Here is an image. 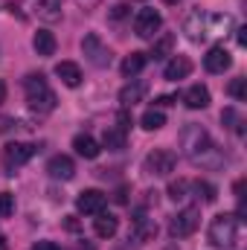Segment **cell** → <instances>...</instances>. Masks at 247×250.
Here are the masks:
<instances>
[{
    "mask_svg": "<svg viewBox=\"0 0 247 250\" xmlns=\"http://www.w3.org/2000/svg\"><path fill=\"white\" fill-rule=\"evenodd\" d=\"M181 148H184V154L192 163H201V166H206V169H215V166L224 163V157L218 154V148H215L209 131L201 128V125H195V123H189L184 131H181Z\"/></svg>",
    "mask_w": 247,
    "mask_h": 250,
    "instance_id": "cell-1",
    "label": "cell"
},
{
    "mask_svg": "<svg viewBox=\"0 0 247 250\" xmlns=\"http://www.w3.org/2000/svg\"><path fill=\"white\" fill-rule=\"evenodd\" d=\"M23 90H26V102H29L32 111H38V114L56 111V93H53V87L47 84V79L41 73H29L23 79Z\"/></svg>",
    "mask_w": 247,
    "mask_h": 250,
    "instance_id": "cell-2",
    "label": "cell"
},
{
    "mask_svg": "<svg viewBox=\"0 0 247 250\" xmlns=\"http://www.w3.org/2000/svg\"><path fill=\"white\" fill-rule=\"evenodd\" d=\"M239 242V218L236 215H215L209 221V245L215 248H233Z\"/></svg>",
    "mask_w": 247,
    "mask_h": 250,
    "instance_id": "cell-3",
    "label": "cell"
},
{
    "mask_svg": "<svg viewBox=\"0 0 247 250\" xmlns=\"http://www.w3.org/2000/svg\"><path fill=\"white\" fill-rule=\"evenodd\" d=\"M175 163H178V157H175V151H169V148H154V151H148L145 160H143L145 172H148V175H157V178L172 175V172H175Z\"/></svg>",
    "mask_w": 247,
    "mask_h": 250,
    "instance_id": "cell-4",
    "label": "cell"
},
{
    "mask_svg": "<svg viewBox=\"0 0 247 250\" xmlns=\"http://www.w3.org/2000/svg\"><path fill=\"white\" fill-rule=\"evenodd\" d=\"M32 154H35V146H26V143H6V146H3V169H6V175H15Z\"/></svg>",
    "mask_w": 247,
    "mask_h": 250,
    "instance_id": "cell-5",
    "label": "cell"
},
{
    "mask_svg": "<svg viewBox=\"0 0 247 250\" xmlns=\"http://www.w3.org/2000/svg\"><path fill=\"white\" fill-rule=\"evenodd\" d=\"M198 224H201V212L195 207H186L169 221V233H172V239H186L198 230Z\"/></svg>",
    "mask_w": 247,
    "mask_h": 250,
    "instance_id": "cell-6",
    "label": "cell"
},
{
    "mask_svg": "<svg viewBox=\"0 0 247 250\" xmlns=\"http://www.w3.org/2000/svg\"><path fill=\"white\" fill-rule=\"evenodd\" d=\"M82 53L87 56V62L93 64V67H108L111 64V50L102 44V38L96 35V32H87L84 35V41H82Z\"/></svg>",
    "mask_w": 247,
    "mask_h": 250,
    "instance_id": "cell-7",
    "label": "cell"
},
{
    "mask_svg": "<svg viewBox=\"0 0 247 250\" xmlns=\"http://www.w3.org/2000/svg\"><path fill=\"white\" fill-rule=\"evenodd\" d=\"M160 26H163V18H160V12H154V9H140L137 18H134V32H137L140 38H154Z\"/></svg>",
    "mask_w": 247,
    "mask_h": 250,
    "instance_id": "cell-8",
    "label": "cell"
},
{
    "mask_svg": "<svg viewBox=\"0 0 247 250\" xmlns=\"http://www.w3.org/2000/svg\"><path fill=\"white\" fill-rule=\"evenodd\" d=\"M105 204H108V198H105V192H99V189H84V192L76 198V207H79V212H84V215H99V212H105Z\"/></svg>",
    "mask_w": 247,
    "mask_h": 250,
    "instance_id": "cell-9",
    "label": "cell"
},
{
    "mask_svg": "<svg viewBox=\"0 0 247 250\" xmlns=\"http://www.w3.org/2000/svg\"><path fill=\"white\" fill-rule=\"evenodd\" d=\"M206 15L201 12V9H195V12H189L186 15V21H184V32H186V38L189 41H204L206 38V32H209V26H206Z\"/></svg>",
    "mask_w": 247,
    "mask_h": 250,
    "instance_id": "cell-10",
    "label": "cell"
},
{
    "mask_svg": "<svg viewBox=\"0 0 247 250\" xmlns=\"http://www.w3.org/2000/svg\"><path fill=\"white\" fill-rule=\"evenodd\" d=\"M47 172H50V178H56V181H73L76 163H73V157H67V154H56V157H50Z\"/></svg>",
    "mask_w": 247,
    "mask_h": 250,
    "instance_id": "cell-11",
    "label": "cell"
},
{
    "mask_svg": "<svg viewBox=\"0 0 247 250\" xmlns=\"http://www.w3.org/2000/svg\"><path fill=\"white\" fill-rule=\"evenodd\" d=\"M230 64H233V56L218 44V47H212L206 56H204V67L209 70V73H224V70H230Z\"/></svg>",
    "mask_w": 247,
    "mask_h": 250,
    "instance_id": "cell-12",
    "label": "cell"
},
{
    "mask_svg": "<svg viewBox=\"0 0 247 250\" xmlns=\"http://www.w3.org/2000/svg\"><path fill=\"white\" fill-rule=\"evenodd\" d=\"M35 12H38V18L44 23H56V21H62V15H64V0H38Z\"/></svg>",
    "mask_w": 247,
    "mask_h": 250,
    "instance_id": "cell-13",
    "label": "cell"
},
{
    "mask_svg": "<svg viewBox=\"0 0 247 250\" xmlns=\"http://www.w3.org/2000/svg\"><path fill=\"white\" fill-rule=\"evenodd\" d=\"M56 76L62 79L67 87H79L82 84V67L76 62H59L56 64Z\"/></svg>",
    "mask_w": 247,
    "mask_h": 250,
    "instance_id": "cell-14",
    "label": "cell"
},
{
    "mask_svg": "<svg viewBox=\"0 0 247 250\" xmlns=\"http://www.w3.org/2000/svg\"><path fill=\"white\" fill-rule=\"evenodd\" d=\"M192 73V62L186 59V56H175L172 62L166 64V70H163V76L169 79V82H181Z\"/></svg>",
    "mask_w": 247,
    "mask_h": 250,
    "instance_id": "cell-15",
    "label": "cell"
},
{
    "mask_svg": "<svg viewBox=\"0 0 247 250\" xmlns=\"http://www.w3.org/2000/svg\"><path fill=\"white\" fill-rule=\"evenodd\" d=\"M184 102H186V108L201 111V108H206V105H209V90H206L204 84H192V87L184 93Z\"/></svg>",
    "mask_w": 247,
    "mask_h": 250,
    "instance_id": "cell-16",
    "label": "cell"
},
{
    "mask_svg": "<svg viewBox=\"0 0 247 250\" xmlns=\"http://www.w3.org/2000/svg\"><path fill=\"white\" fill-rule=\"evenodd\" d=\"M93 230H96L99 239H111V236L120 230V218H117V215H108V212H99L96 221H93Z\"/></svg>",
    "mask_w": 247,
    "mask_h": 250,
    "instance_id": "cell-17",
    "label": "cell"
},
{
    "mask_svg": "<svg viewBox=\"0 0 247 250\" xmlns=\"http://www.w3.org/2000/svg\"><path fill=\"white\" fill-rule=\"evenodd\" d=\"M73 148H76V154H82L84 160H93V157H99V143H96L90 134H79V137L73 140Z\"/></svg>",
    "mask_w": 247,
    "mask_h": 250,
    "instance_id": "cell-18",
    "label": "cell"
},
{
    "mask_svg": "<svg viewBox=\"0 0 247 250\" xmlns=\"http://www.w3.org/2000/svg\"><path fill=\"white\" fill-rule=\"evenodd\" d=\"M32 47H35L38 56H53L56 53V35L50 29H38L35 38H32Z\"/></svg>",
    "mask_w": 247,
    "mask_h": 250,
    "instance_id": "cell-19",
    "label": "cell"
},
{
    "mask_svg": "<svg viewBox=\"0 0 247 250\" xmlns=\"http://www.w3.org/2000/svg\"><path fill=\"white\" fill-rule=\"evenodd\" d=\"M134 236H137L140 242H151V239L157 236V221H154V218L140 215V218L134 221Z\"/></svg>",
    "mask_w": 247,
    "mask_h": 250,
    "instance_id": "cell-20",
    "label": "cell"
},
{
    "mask_svg": "<svg viewBox=\"0 0 247 250\" xmlns=\"http://www.w3.org/2000/svg\"><path fill=\"white\" fill-rule=\"evenodd\" d=\"M102 143H105V148L120 151V148H125V131L120 125H108L105 134H102Z\"/></svg>",
    "mask_w": 247,
    "mask_h": 250,
    "instance_id": "cell-21",
    "label": "cell"
},
{
    "mask_svg": "<svg viewBox=\"0 0 247 250\" xmlns=\"http://www.w3.org/2000/svg\"><path fill=\"white\" fill-rule=\"evenodd\" d=\"M145 64H148V56H145V53H131V56H125L123 76H137V73H143Z\"/></svg>",
    "mask_w": 247,
    "mask_h": 250,
    "instance_id": "cell-22",
    "label": "cell"
},
{
    "mask_svg": "<svg viewBox=\"0 0 247 250\" xmlns=\"http://www.w3.org/2000/svg\"><path fill=\"white\" fill-rule=\"evenodd\" d=\"M145 96V84L143 82H137V84H128V87H123L120 90V102H123L125 108H131L134 102H140Z\"/></svg>",
    "mask_w": 247,
    "mask_h": 250,
    "instance_id": "cell-23",
    "label": "cell"
},
{
    "mask_svg": "<svg viewBox=\"0 0 247 250\" xmlns=\"http://www.w3.org/2000/svg\"><path fill=\"white\" fill-rule=\"evenodd\" d=\"M140 123H143L145 131H160V128L166 125V114H163V111H157V108H151V111H145V114H143V120H140Z\"/></svg>",
    "mask_w": 247,
    "mask_h": 250,
    "instance_id": "cell-24",
    "label": "cell"
},
{
    "mask_svg": "<svg viewBox=\"0 0 247 250\" xmlns=\"http://www.w3.org/2000/svg\"><path fill=\"white\" fill-rule=\"evenodd\" d=\"M172 47H175V35H163L157 44H154V50H151V59L157 62V59H166L169 53H172Z\"/></svg>",
    "mask_w": 247,
    "mask_h": 250,
    "instance_id": "cell-25",
    "label": "cell"
},
{
    "mask_svg": "<svg viewBox=\"0 0 247 250\" xmlns=\"http://www.w3.org/2000/svg\"><path fill=\"white\" fill-rule=\"evenodd\" d=\"M169 198H172V201H186V198H189V181H184V178L172 181V184H169Z\"/></svg>",
    "mask_w": 247,
    "mask_h": 250,
    "instance_id": "cell-26",
    "label": "cell"
},
{
    "mask_svg": "<svg viewBox=\"0 0 247 250\" xmlns=\"http://www.w3.org/2000/svg\"><path fill=\"white\" fill-rule=\"evenodd\" d=\"M227 93L233 99H239V102H247V79H233L230 87H227Z\"/></svg>",
    "mask_w": 247,
    "mask_h": 250,
    "instance_id": "cell-27",
    "label": "cell"
},
{
    "mask_svg": "<svg viewBox=\"0 0 247 250\" xmlns=\"http://www.w3.org/2000/svg\"><path fill=\"white\" fill-rule=\"evenodd\" d=\"M192 187L198 189V195H204V204H212V201L218 198V195H215V187H212V184H206V181H195Z\"/></svg>",
    "mask_w": 247,
    "mask_h": 250,
    "instance_id": "cell-28",
    "label": "cell"
},
{
    "mask_svg": "<svg viewBox=\"0 0 247 250\" xmlns=\"http://www.w3.org/2000/svg\"><path fill=\"white\" fill-rule=\"evenodd\" d=\"M12 212H15V195L0 192V218H6V215H12Z\"/></svg>",
    "mask_w": 247,
    "mask_h": 250,
    "instance_id": "cell-29",
    "label": "cell"
},
{
    "mask_svg": "<svg viewBox=\"0 0 247 250\" xmlns=\"http://www.w3.org/2000/svg\"><path fill=\"white\" fill-rule=\"evenodd\" d=\"M221 120H224V123L230 125V128H233L236 134H242V131H245V128H242V120L236 117V111H233V108H227V111L221 114Z\"/></svg>",
    "mask_w": 247,
    "mask_h": 250,
    "instance_id": "cell-30",
    "label": "cell"
},
{
    "mask_svg": "<svg viewBox=\"0 0 247 250\" xmlns=\"http://www.w3.org/2000/svg\"><path fill=\"white\" fill-rule=\"evenodd\" d=\"M125 15H128V6H125V3H117V6H114V12H111V18H114V21H120V18H125Z\"/></svg>",
    "mask_w": 247,
    "mask_h": 250,
    "instance_id": "cell-31",
    "label": "cell"
},
{
    "mask_svg": "<svg viewBox=\"0 0 247 250\" xmlns=\"http://www.w3.org/2000/svg\"><path fill=\"white\" fill-rule=\"evenodd\" d=\"M32 250H62V248H59L56 242H38V245H35Z\"/></svg>",
    "mask_w": 247,
    "mask_h": 250,
    "instance_id": "cell-32",
    "label": "cell"
},
{
    "mask_svg": "<svg viewBox=\"0 0 247 250\" xmlns=\"http://www.w3.org/2000/svg\"><path fill=\"white\" fill-rule=\"evenodd\" d=\"M172 102H175V99H172V96H160V99H157V102H154V105H160V108H166V105H172Z\"/></svg>",
    "mask_w": 247,
    "mask_h": 250,
    "instance_id": "cell-33",
    "label": "cell"
},
{
    "mask_svg": "<svg viewBox=\"0 0 247 250\" xmlns=\"http://www.w3.org/2000/svg\"><path fill=\"white\" fill-rule=\"evenodd\" d=\"M245 32H247V29H245V26H242V29H239V35H236V38H239V44H242V47H245V44H247V35H245Z\"/></svg>",
    "mask_w": 247,
    "mask_h": 250,
    "instance_id": "cell-34",
    "label": "cell"
},
{
    "mask_svg": "<svg viewBox=\"0 0 247 250\" xmlns=\"http://www.w3.org/2000/svg\"><path fill=\"white\" fill-rule=\"evenodd\" d=\"M67 230H79V221H76V218H73V215H70V218H67Z\"/></svg>",
    "mask_w": 247,
    "mask_h": 250,
    "instance_id": "cell-35",
    "label": "cell"
},
{
    "mask_svg": "<svg viewBox=\"0 0 247 250\" xmlns=\"http://www.w3.org/2000/svg\"><path fill=\"white\" fill-rule=\"evenodd\" d=\"M3 99H6V82L0 79V102H3Z\"/></svg>",
    "mask_w": 247,
    "mask_h": 250,
    "instance_id": "cell-36",
    "label": "cell"
},
{
    "mask_svg": "<svg viewBox=\"0 0 247 250\" xmlns=\"http://www.w3.org/2000/svg\"><path fill=\"white\" fill-rule=\"evenodd\" d=\"M0 250H9V245H6V239L0 236Z\"/></svg>",
    "mask_w": 247,
    "mask_h": 250,
    "instance_id": "cell-37",
    "label": "cell"
},
{
    "mask_svg": "<svg viewBox=\"0 0 247 250\" xmlns=\"http://www.w3.org/2000/svg\"><path fill=\"white\" fill-rule=\"evenodd\" d=\"M166 3H178V0H166Z\"/></svg>",
    "mask_w": 247,
    "mask_h": 250,
    "instance_id": "cell-38",
    "label": "cell"
}]
</instances>
